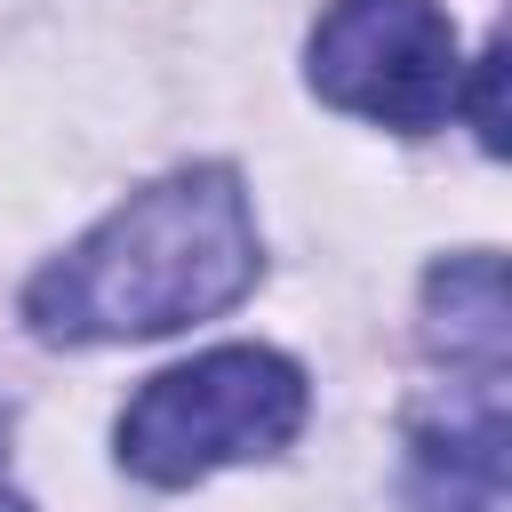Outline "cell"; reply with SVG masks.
<instances>
[{
    "label": "cell",
    "instance_id": "obj_1",
    "mask_svg": "<svg viewBox=\"0 0 512 512\" xmlns=\"http://www.w3.org/2000/svg\"><path fill=\"white\" fill-rule=\"evenodd\" d=\"M256 216L232 168H176L72 240L32 288L24 320L56 344H128L192 328L256 288Z\"/></svg>",
    "mask_w": 512,
    "mask_h": 512
},
{
    "label": "cell",
    "instance_id": "obj_2",
    "mask_svg": "<svg viewBox=\"0 0 512 512\" xmlns=\"http://www.w3.org/2000/svg\"><path fill=\"white\" fill-rule=\"evenodd\" d=\"M296 424H304V368L264 344H216L128 400L120 464L152 488H184L224 464L288 448Z\"/></svg>",
    "mask_w": 512,
    "mask_h": 512
},
{
    "label": "cell",
    "instance_id": "obj_3",
    "mask_svg": "<svg viewBox=\"0 0 512 512\" xmlns=\"http://www.w3.org/2000/svg\"><path fill=\"white\" fill-rule=\"evenodd\" d=\"M312 88L336 112L384 128H432L456 112L464 56L432 0H336L312 24Z\"/></svg>",
    "mask_w": 512,
    "mask_h": 512
},
{
    "label": "cell",
    "instance_id": "obj_4",
    "mask_svg": "<svg viewBox=\"0 0 512 512\" xmlns=\"http://www.w3.org/2000/svg\"><path fill=\"white\" fill-rule=\"evenodd\" d=\"M408 512H504V376H456L408 416Z\"/></svg>",
    "mask_w": 512,
    "mask_h": 512
},
{
    "label": "cell",
    "instance_id": "obj_5",
    "mask_svg": "<svg viewBox=\"0 0 512 512\" xmlns=\"http://www.w3.org/2000/svg\"><path fill=\"white\" fill-rule=\"evenodd\" d=\"M424 336H432V352H448L456 376H504L512 304H504V264L488 248L448 256L424 280Z\"/></svg>",
    "mask_w": 512,
    "mask_h": 512
},
{
    "label": "cell",
    "instance_id": "obj_6",
    "mask_svg": "<svg viewBox=\"0 0 512 512\" xmlns=\"http://www.w3.org/2000/svg\"><path fill=\"white\" fill-rule=\"evenodd\" d=\"M472 72V88H456V104H472V128H480V144L488 152H504V48H488L480 64H464Z\"/></svg>",
    "mask_w": 512,
    "mask_h": 512
},
{
    "label": "cell",
    "instance_id": "obj_7",
    "mask_svg": "<svg viewBox=\"0 0 512 512\" xmlns=\"http://www.w3.org/2000/svg\"><path fill=\"white\" fill-rule=\"evenodd\" d=\"M0 456H8V416H0Z\"/></svg>",
    "mask_w": 512,
    "mask_h": 512
},
{
    "label": "cell",
    "instance_id": "obj_8",
    "mask_svg": "<svg viewBox=\"0 0 512 512\" xmlns=\"http://www.w3.org/2000/svg\"><path fill=\"white\" fill-rule=\"evenodd\" d=\"M0 512H24V504H8V496H0Z\"/></svg>",
    "mask_w": 512,
    "mask_h": 512
}]
</instances>
